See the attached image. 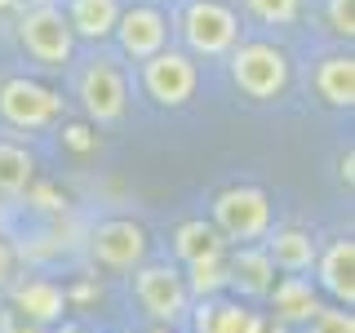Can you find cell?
Returning a JSON list of instances; mask_svg holds the SVG:
<instances>
[{
  "instance_id": "52a82bcc",
  "label": "cell",
  "mask_w": 355,
  "mask_h": 333,
  "mask_svg": "<svg viewBox=\"0 0 355 333\" xmlns=\"http://www.w3.org/2000/svg\"><path fill=\"white\" fill-rule=\"evenodd\" d=\"M0 116H5V125L31 133V129H44L62 116V98L40 80L14 76V80L0 85Z\"/></svg>"
},
{
  "instance_id": "7c38bea8",
  "label": "cell",
  "mask_w": 355,
  "mask_h": 333,
  "mask_svg": "<svg viewBox=\"0 0 355 333\" xmlns=\"http://www.w3.org/2000/svg\"><path fill=\"white\" fill-rule=\"evenodd\" d=\"M320 289L333 293L342 307L355 302V240H333L324 253H315Z\"/></svg>"
},
{
  "instance_id": "f546056e",
  "label": "cell",
  "mask_w": 355,
  "mask_h": 333,
  "mask_svg": "<svg viewBox=\"0 0 355 333\" xmlns=\"http://www.w3.org/2000/svg\"><path fill=\"white\" fill-rule=\"evenodd\" d=\"M151 333H173V329H151Z\"/></svg>"
},
{
  "instance_id": "2e32d148",
  "label": "cell",
  "mask_w": 355,
  "mask_h": 333,
  "mask_svg": "<svg viewBox=\"0 0 355 333\" xmlns=\"http://www.w3.org/2000/svg\"><path fill=\"white\" fill-rule=\"evenodd\" d=\"M67 27L71 36H85V40H107L116 31V18H120V0H67Z\"/></svg>"
},
{
  "instance_id": "83f0119b",
  "label": "cell",
  "mask_w": 355,
  "mask_h": 333,
  "mask_svg": "<svg viewBox=\"0 0 355 333\" xmlns=\"http://www.w3.org/2000/svg\"><path fill=\"white\" fill-rule=\"evenodd\" d=\"M22 333H40V329H36V325H31V329H22Z\"/></svg>"
},
{
  "instance_id": "9a60e30c",
  "label": "cell",
  "mask_w": 355,
  "mask_h": 333,
  "mask_svg": "<svg viewBox=\"0 0 355 333\" xmlns=\"http://www.w3.org/2000/svg\"><path fill=\"white\" fill-rule=\"evenodd\" d=\"M266 298H271L275 320H280V325H306V320L320 311L315 284H311L306 275H284V280H275Z\"/></svg>"
},
{
  "instance_id": "e0dca14e",
  "label": "cell",
  "mask_w": 355,
  "mask_h": 333,
  "mask_svg": "<svg viewBox=\"0 0 355 333\" xmlns=\"http://www.w3.org/2000/svg\"><path fill=\"white\" fill-rule=\"evenodd\" d=\"M315 94L329 107H351L355 103V58L351 53H329L315 67Z\"/></svg>"
},
{
  "instance_id": "ffe728a7",
  "label": "cell",
  "mask_w": 355,
  "mask_h": 333,
  "mask_svg": "<svg viewBox=\"0 0 355 333\" xmlns=\"http://www.w3.org/2000/svg\"><path fill=\"white\" fill-rule=\"evenodd\" d=\"M36 178V160L18 142H0V196H18Z\"/></svg>"
},
{
  "instance_id": "44dd1931",
  "label": "cell",
  "mask_w": 355,
  "mask_h": 333,
  "mask_svg": "<svg viewBox=\"0 0 355 333\" xmlns=\"http://www.w3.org/2000/svg\"><path fill=\"white\" fill-rule=\"evenodd\" d=\"M182 284H187V293H200V298H209L214 289H222L227 284V262H222V253H209V258L187 262Z\"/></svg>"
},
{
  "instance_id": "d6986e66",
  "label": "cell",
  "mask_w": 355,
  "mask_h": 333,
  "mask_svg": "<svg viewBox=\"0 0 355 333\" xmlns=\"http://www.w3.org/2000/svg\"><path fill=\"white\" fill-rule=\"evenodd\" d=\"M173 253H178L182 262L209 258V253H222V236L214 231V222L191 218V222H182V227H178V236H173Z\"/></svg>"
},
{
  "instance_id": "8992f818",
  "label": "cell",
  "mask_w": 355,
  "mask_h": 333,
  "mask_svg": "<svg viewBox=\"0 0 355 333\" xmlns=\"http://www.w3.org/2000/svg\"><path fill=\"white\" fill-rule=\"evenodd\" d=\"M76 98H80L85 116L94 120V125H116V120L125 116V103H129L125 71L111 58H94L80 71V80H76Z\"/></svg>"
},
{
  "instance_id": "f1b7e54d",
  "label": "cell",
  "mask_w": 355,
  "mask_h": 333,
  "mask_svg": "<svg viewBox=\"0 0 355 333\" xmlns=\"http://www.w3.org/2000/svg\"><path fill=\"white\" fill-rule=\"evenodd\" d=\"M262 333H284V329H262Z\"/></svg>"
},
{
  "instance_id": "d4e9b609",
  "label": "cell",
  "mask_w": 355,
  "mask_h": 333,
  "mask_svg": "<svg viewBox=\"0 0 355 333\" xmlns=\"http://www.w3.org/2000/svg\"><path fill=\"white\" fill-rule=\"evenodd\" d=\"M14 271H18V253H14V244L0 236V293L14 289Z\"/></svg>"
},
{
  "instance_id": "3957f363",
  "label": "cell",
  "mask_w": 355,
  "mask_h": 333,
  "mask_svg": "<svg viewBox=\"0 0 355 333\" xmlns=\"http://www.w3.org/2000/svg\"><path fill=\"white\" fill-rule=\"evenodd\" d=\"M178 27H182L187 49L205 53V58H222V53H231L240 44V18L222 0H187Z\"/></svg>"
},
{
  "instance_id": "277c9868",
  "label": "cell",
  "mask_w": 355,
  "mask_h": 333,
  "mask_svg": "<svg viewBox=\"0 0 355 333\" xmlns=\"http://www.w3.org/2000/svg\"><path fill=\"white\" fill-rule=\"evenodd\" d=\"M133 298L160 329H173L191 316V293L178 266H138L133 271Z\"/></svg>"
},
{
  "instance_id": "ba28073f",
  "label": "cell",
  "mask_w": 355,
  "mask_h": 333,
  "mask_svg": "<svg viewBox=\"0 0 355 333\" xmlns=\"http://www.w3.org/2000/svg\"><path fill=\"white\" fill-rule=\"evenodd\" d=\"M89 253L111 271H138L147 258V231L129 218H107L89 231Z\"/></svg>"
},
{
  "instance_id": "5bb4252c",
  "label": "cell",
  "mask_w": 355,
  "mask_h": 333,
  "mask_svg": "<svg viewBox=\"0 0 355 333\" xmlns=\"http://www.w3.org/2000/svg\"><path fill=\"white\" fill-rule=\"evenodd\" d=\"M266 258H271V266H280V271L288 275H302L315 266V240L306 236V231H297V227H280V231H266Z\"/></svg>"
},
{
  "instance_id": "9c48e42d",
  "label": "cell",
  "mask_w": 355,
  "mask_h": 333,
  "mask_svg": "<svg viewBox=\"0 0 355 333\" xmlns=\"http://www.w3.org/2000/svg\"><path fill=\"white\" fill-rule=\"evenodd\" d=\"M142 89L160 107H182L196 94V62L178 49H160L142 62Z\"/></svg>"
},
{
  "instance_id": "7402d4cb",
  "label": "cell",
  "mask_w": 355,
  "mask_h": 333,
  "mask_svg": "<svg viewBox=\"0 0 355 333\" xmlns=\"http://www.w3.org/2000/svg\"><path fill=\"white\" fill-rule=\"evenodd\" d=\"M249 5V14L258 22H271V27H284V22L297 18V9H302V0H244Z\"/></svg>"
},
{
  "instance_id": "484cf974",
  "label": "cell",
  "mask_w": 355,
  "mask_h": 333,
  "mask_svg": "<svg viewBox=\"0 0 355 333\" xmlns=\"http://www.w3.org/2000/svg\"><path fill=\"white\" fill-rule=\"evenodd\" d=\"M0 333H14V329H9V311L5 307H0Z\"/></svg>"
},
{
  "instance_id": "8fae6325",
  "label": "cell",
  "mask_w": 355,
  "mask_h": 333,
  "mask_svg": "<svg viewBox=\"0 0 355 333\" xmlns=\"http://www.w3.org/2000/svg\"><path fill=\"white\" fill-rule=\"evenodd\" d=\"M227 284L236 289L240 298H266L275 284V266L266 258L262 244H240L227 262Z\"/></svg>"
},
{
  "instance_id": "4316f807",
  "label": "cell",
  "mask_w": 355,
  "mask_h": 333,
  "mask_svg": "<svg viewBox=\"0 0 355 333\" xmlns=\"http://www.w3.org/2000/svg\"><path fill=\"white\" fill-rule=\"evenodd\" d=\"M31 5H53V0H31Z\"/></svg>"
},
{
  "instance_id": "7a4b0ae2",
  "label": "cell",
  "mask_w": 355,
  "mask_h": 333,
  "mask_svg": "<svg viewBox=\"0 0 355 333\" xmlns=\"http://www.w3.org/2000/svg\"><path fill=\"white\" fill-rule=\"evenodd\" d=\"M214 231L222 240L253 244L271 231V200L262 187H227L214 196Z\"/></svg>"
},
{
  "instance_id": "30bf717a",
  "label": "cell",
  "mask_w": 355,
  "mask_h": 333,
  "mask_svg": "<svg viewBox=\"0 0 355 333\" xmlns=\"http://www.w3.org/2000/svg\"><path fill=\"white\" fill-rule=\"evenodd\" d=\"M111 36L120 40V49H125L129 58L147 62L151 53H160L164 44H169V18H164L160 9H151V5H133V9H120Z\"/></svg>"
},
{
  "instance_id": "603a6c76",
  "label": "cell",
  "mask_w": 355,
  "mask_h": 333,
  "mask_svg": "<svg viewBox=\"0 0 355 333\" xmlns=\"http://www.w3.org/2000/svg\"><path fill=\"white\" fill-rule=\"evenodd\" d=\"M306 333H355V320H351V311H324L320 307L306 320Z\"/></svg>"
},
{
  "instance_id": "ac0fdd59",
  "label": "cell",
  "mask_w": 355,
  "mask_h": 333,
  "mask_svg": "<svg viewBox=\"0 0 355 333\" xmlns=\"http://www.w3.org/2000/svg\"><path fill=\"white\" fill-rule=\"evenodd\" d=\"M14 302H18V311L31 320V325H49V320L62 316L67 298H62V289L49 284V280H27V284L14 289Z\"/></svg>"
},
{
  "instance_id": "6da1fadb",
  "label": "cell",
  "mask_w": 355,
  "mask_h": 333,
  "mask_svg": "<svg viewBox=\"0 0 355 333\" xmlns=\"http://www.w3.org/2000/svg\"><path fill=\"white\" fill-rule=\"evenodd\" d=\"M231 80H236V89L244 98H253V103L280 98L284 85H288L284 49H275V44H266V40L236 44V49H231Z\"/></svg>"
},
{
  "instance_id": "4fadbf2b",
  "label": "cell",
  "mask_w": 355,
  "mask_h": 333,
  "mask_svg": "<svg viewBox=\"0 0 355 333\" xmlns=\"http://www.w3.org/2000/svg\"><path fill=\"white\" fill-rule=\"evenodd\" d=\"M196 333H262L266 320L258 311H249L244 302H222V298H205L196 311Z\"/></svg>"
},
{
  "instance_id": "5b68a950",
  "label": "cell",
  "mask_w": 355,
  "mask_h": 333,
  "mask_svg": "<svg viewBox=\"0 0 355 333\" xmlns=\"http://www.w3.org/2000/svg\"><path fill=\"white\" fill-rule=\"evenodd\" d=\"M18 40L40 67L71 62V49H76V36H71V27H67L58 5H31L27 14L18 18Z\"/></svg>"
},
{
  "instance_id": "cb8c5ba5",
  "label": "cell",
  "mask_w": 355,
  "mask_h": 333,
  "mask_svg": "<svg viewBox=\"0 0 355 333\" xmlns=\"http://www.w3.org/2000/svg\"><path fill=\"white\" fill-rule=\"evenodd\" d=\"M329 27L338 36H355V0H329Z\"/></svg>"
}]
</instances>
